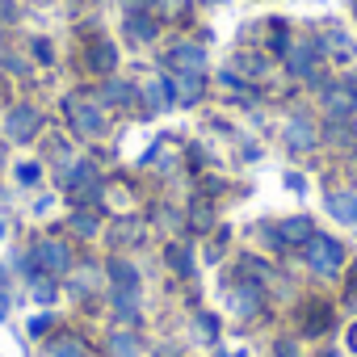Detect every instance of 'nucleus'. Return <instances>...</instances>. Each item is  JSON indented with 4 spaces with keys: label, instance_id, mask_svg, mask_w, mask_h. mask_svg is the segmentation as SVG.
Returning a JSON list of instances; mask_svg holds the SVG:
<instances>
[{
    "label": "nucleus",
    "instance_id": "f257e3e1",
    "mask_svg": "<svg viewBox=\"0 0 357 357\" xmlns=\"http://www.w3.org/2000/svg\"><path fill=\"white\" fill-rule=\"evenodd\" d=\"M307 265L315 269V273H336L340 265H344V248L336 244V240H311L307 244Z\"/></svg>",
    "mask_w": 357,
    "mask_h": 357
},
{
    "label": "nucleus",
    "instance_id": "f03ea898",
    "mask_svg": "<svg viewBox=\"0 0 357 357\" xmlns=\"http://www.w3.org/2000/svg\"><path fill=\"white\" fill-rule=\"evenodd\" d=\"M34 261H38L43 273H63V269L72 265V252H68V244H59V240H43V244L34 248Z\"/></svg>",
    "mask_w": 357,
    "mask_h": 357
},
{
    "label": "nucleus",
    "instance_id": "7ed1b4c3",
    "mask_svg": "<svg viewBox=\"0 0 357 357\" xmlns=\"http://www.w3.org/2000/svg\"><path fill=\"white\" fill-rule=\"evenodd\" d=\"M324 202H328L332 219H340V223H357V194H328Z\"/></svg>",
    "mask_w": 357,
    "mask_h": 357
},
{
    "label": "nucleus",
    "instance_id": "20e7f679",
    "mask_svg": "<svg viewBox=\"0 0 357 357\" xmlns=\"http://www.w3.org/2000/svg\"><path fill=\"white\" fill-rule=\"evenodd\" d=\"M72 122H76L80 135H101V126H105L97 105H76V109H72Z\"/></svg>",
    "mask_w": 357,
    "mask_h": 357
},
{
    "label": "nucleus",
    "instance_id": "39448f33",
    "mask_svg": "<svg viewBox=\"0 0 357 357\" xmlns=\"http://www.w3.org/2000/svg\"><path fill=\"white\" fill-rule=\"evenodd\" d=\"M286 143H290V147H298V151L315 147V126H311L307 118H294V122L286 126Z\"/></svg>",
    "mask_w": 357,
    "mask_h": 357
},
{
    "label": "nucleus",
    "instance_id": "423d86ee",
    "mask_svg": "<svg viewBox=\"0 0 357 357\" xmlns=\"http://www.w3.org/2000/svg\"><path fill=\"white\" fill-rule=\"evenodd\" d=\"M34 130H38V114H34V109H26V105H22V109H13V118H9V135H13V139H30Z\"/></svg>",
    "mask_w": 357,
    "mask_h": 357
},
{
    "label": "nucleus",
    "instance_id": "0eeeda50",
    "mask_svg": "<svg viewBox=\"0 0 357 357\" xmlns=\"http://www.w3.org/2000/svg\"><path fill=\"white\" fill-rule=\"evenodd\" d=\"M282 240H286V244H303V248H307V244L315 240V227H311V219H290V223L282 227Z\"/></svg>",
    "mask_w": 357,
    "mask_h": 357
},
{
    "label": "nucleus",
    "instance_id": "6e6552de",
    "mask_svg": "<svg viewBox=\"0 0 357 357\" xmlns=\"http://www.w3.org/2000/svg\"><path fill=\"white\" fill-rule=\"evenodd\" d=\"M311 68H315V47H311V43L294 47V51H290V72H294V76H311Z\"/></svg>",
    "mask_w": 357,
    "mask_h": 357
},
{
    "label": "nucleus",
    "instance_id": "1a4fd4ad",
    "mask_svg": "<svg viewBox=\"0 0 357 357\" xmlns=\"http://www.w3.org/2000/svg\"><path fill=\"white\" fill-rule=\"evenodd\" d=\"M164 261H168L176 273H190V269H194V252H190L185 244H168V248H164Z\"/></svg>",
    "mask_w": 357,
    "mask_h": 357
},
{
    "label": "nucleus",
    "instance_id": "9d476101",
    "mask_svg": "<svg viewBox=\"0 0 357 357\" xmlns=\"http://www.w3.org/2000/svg\"><path fill=\"white\" fill-rule=\"evenodd\" d=\"M324 105H328L336 118H344L357 101H353V93H349V89H328V93H324Z\"/></svg>",
    "mask_w": 357,
    "mask_h": 357
},
{
    "label": "nucleus",
    "instance_id": "9b49d317",
    "mask_svg": "<svg viewBox=\"0 0 357 357\" xmlns=\"http://www.w3.org/2000/svg\"><path fill=\"white\" fill-rule=\"evenodd\" d=\"M109 353H114V357H139V340H135L130 332H114V336H109Z\"/></svg>",
    "mask_w": 357,
    "mask_h": 357
},
{
    "label": "nucleus",
    "instance_id": "f8f14e48",
    "mask_svg": "<svg viewBox=\"0 0 357 357\" xmlns=\"http://www.w3.org/2000/svg\"><path fill=\"white\" fill-rule=\"evenodd\" d=\"M89 68H93V72H109V68H114V47H109V43H97L93 55H89Z\"/></svg>",
    "mask_w": 357,
    "mask_h": 357
},
{
    "label": "nucleus",
    "instance_id": "ddd939ff",
    "mask_svg": "<svg viewBox=\"0 0 357 357\" xmlns=\"http://www.w3.org/2000/svg\"><path fill=\"white\" fill-rule=\"evenodd\" d=\"M227 303H231L236 315H252V311H257V294H252V290H231Z\"/></svg>",
    "mask_w": 357,
    "mask_h": 357
},
{
    "label": "nucleus",
    "instance_id": "4468645a",
    "mask_svg": "<svg viewBox=\"0 0 357 357\" xmlns=\"http://www.w3.org/2000/svg\"><path fill=\"white\" fill-rule=\"evenodd\" d=\"M109 273H114V282H118L122 290H135V286H139V278H135V269H130L126 261H114V265H109Z\"/></svg>",
    "mask_w": 357,
    "mask_h": 357
},
{
    "label": "nucleus",
    "instance_id": "2eb2a0df",
    "mask_svg": "<svg viewBox=\"0 0 357 357\" xmlns=\"http://www.w3.org/2000/svg\"><path fill=\"white\" fill-rule=\"evenodd\" d=\"M51 353H55V357H89V353H84V344H80L76 336H68V340H55V344H51Z\"/></svg>",
    "mask_w": 357,
    "mask_h": 357
},
{
    "label": "nucleus",
    "instance_id": "dca6fc26",
    "mask_svg": "<svg viewBox=\"0 0 357 357\" xmlns=\"http://www.w3.org/2000/svg\"><path fill=\"white\" fill-rule=\"evenodd\" d=\"M198 93H202V76H198V72H194V76L185 72V76H181V101H194Z\"/></svg>",
    "mask_w": 357,
    "mask_h": 357
},
{
    "label": "nucleus",
    "instance_id": "f3484780",
    "mask_svg": "<svg viewBox=\"0 0 357 357\" xmlns=\"http://www.w3.org/2000/svg\"><path fill=\"white\" fill-rule=\"evenodd\" d=\"M172 59L181 63V68H202V51H198V47H181V51L172 55Z\"/></svg>",
    "mask_w": 357,
    "mask_h": 357
},
{
    "label": "nucleus",
    "instance_id": "a211bd4d",
    "mask_svg": "<svg viewBox=\"0 0 357 357\" xmlns=\"http://www.w3.org/2000/svg\"><path fill=\"white\" fill-rule=\"evenodd\" d=\"M97 282H101V278H97V269H84V273H76V282H72V286L84 294V290H97Z\"/></svg>",
    "mask_w": 357,
    "mask_h": 357
},
{
    "label": "nucleus",
    "instance_id": "6ab92c4d",
    "mask_svg": "<svg viewBox=\"0 0 357 357\" xmlns=\"http://www.w3.org/2000/svg\"><path fill=\"white\" fill-rule=\"evenodd\" d=\"M72 231H76V236H93V231H97V219H89V215H76V219H72Z\"/></svg>",
    "mask_w": 357,
    "mask_h": 357
},
{
    "label": "nucleus",
    "instance_id": "aec40b11",
    "mask_svg": "<svg viewBox=\"0 0 357 357\" xmlns=\"http://www.w3.org/2000/svg\"><path fill=\"white\" fill-rule=\"evenodd\" d=\"M139 236H143V223H122L114 231V240H139Z\"/></svg>",
    "mask_w": 357,
    "mask_h": 357
},
{
    "label": "nucleus",
    "instance_id": "412c9836",
    "mask_svg": "<svg viewBox=\"0 0 357 357\" xmlns=\"http://www.w3.org/2000/svg\"><path fill=\"white\" fill-rule=\"evenodd\" d=\"M38 176H43V172H38V164H22V168H17V181H22V185H34Z\"/></svg>",
    "mask_w": 357,
    "mask_h": 357
},
{
    "label": "nucleus",
    "instance_id": "4be33fe9",
    "mask_svg": "<svg viewBox=\"0 0 357 357\" xmlns=\"http://www.w3.org/2000/svg\"><path fill=\"white\" fill-rule=\"evenodd\" d=\"M332 51H336V55H340V59H349V55H353V47H349V38H344V34H340V30H336V34H332Z\"/></svg>",
    "mask_w": 357,
    "mask_h": 357
},
{
    "label": "nucleus",
    "instance_id": "5701e85b",
    "mask_svg": "<svg viewBox=\"0 0 357 357\" xmlns=\"http://www.w3.org/2000/svg\"><path fill=\"white\" fill-rule=\"evenodd\" d=\"M34 298H38V303H51V298H55V286H51V282H34Z\"/></svg>",
    "mask_w": 357,
    "mask_h": 357
},
{
    "label": "nucleus",
    "instance_id": "b1692460",
    "mask_svg": "<svg viewBox=\"0 0 357 357\" xmlns=\"http://www.w3.org/2000/svg\"><path fill=\"white\" fill-rule=\"evenodd\" d=\"M130 34H135V38H151L155 26H147V22H130Z\"/></svg>",
    "mask_w": 357,
    "mask_h": 357
},
{
    "label": "nucleus",
    "instance_id": "393cba45",
    "mask_svg": "<svg viewBox=\"0 0 357 357\" xmlns=\"http://www.w3.org/2000/svg\"><path fill=\"white\" fill-rule=\"evenodd\" d=\"M194 227H211V206H194Z\"/></svg>",
    "mask_w": 357,
    "mask_h": 357
},
{
    "label": "nucleus",
    "instance_id": "a878e982",
    "mask_svg": "<svg viewBox=\"0 0 357 357\" xmlns=\"http://www.w3.org/2000/svg\"><path fill=\"white\" fill-rule=\"evenodd\" d=\"M198 328H202L206 336H215V332H219V324H215V315H202V319H198Z\"/></svg>",
    "mask_w": 357,
    "mask_h": 357
},
{
    "label": "nucleus",
    "instance_id": "bb28decb",
    "mask_svg": "<svg viewBox=\"0 0 357 357\" xmlns=\"http://www.w3.org/2000/svg\"><path fill=\"white\" fill-rule=\"evenodd\" d=\"M34 55H38L43 63H51V47H47V43H38V47H34Z\"/></svg>",
    "mask_w": 357,
    "mask_h": 357
},
{
    "label": "nucleus",
    "instance_id": "cd10ccee",
    "mask_svg": "<svg viewBox=\"0 0 357 357\" xmlns=\"http://www.w3.org/2000/svg\"><path fill=\"white\" fill-rule=\"evenodd\" d=\"M349 349H353V353H357V324H353V328H349Z\"/></svg>",
    "mask_w": 357,
    "mask_h": 357
},
{
    "label": "nucleus",
    "instance_id": "c85d7f7f",
    "mask_svg": "<svg viewBox=\"0 0 357 357\" xmlns=\"http://www.w3.org/2000/svg\"><path fill=\"white\" fill-rule=\"evenodd\" d=\"M130 5H139V0H130Z\"/></svg>",
    "mask_w": 357,
    "mask_h": 357
},
{
    "label": "nucleus",
    "instance_id": "c756f323",
    "mask_svg": "<svg viewBox=\"0 0 357 357\" xmlns=\"http://www.w3.org/2000/svg\"><path fill=\"white\" fill-rule=\"evenodd\" d=\"M353 5H357V0H353Z\"/></svg>",
    "mask_w": 357,
    "mask_h": 357
}]
</instances>
